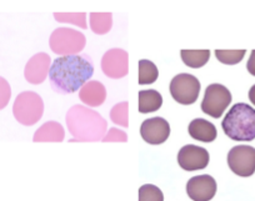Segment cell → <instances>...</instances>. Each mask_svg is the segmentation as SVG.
Returning <instances> with one entry per match:
<instances>
[{
    "label": "cell",
    "instance_id": "8fae6325",
    "mask_svg": "<svg viewBox=\"0 0 255 201\" xmlns=\"http://www.w3.org/2000/svg\"><path fill=\"white\" fill-rule=\"evenodd\" d=\"M180 56L183 63L189 68H202L209 61L210 51L209 50H181Z\"/></svg>",
    "mask_w": 255,
    "mask_h": 201
},
{
    "label": "cell",
    "instance_id": "7c38bea8",
    "mask_svg": "<svg viewBox=\"0 0 255 201\" xmlns=\"http://www.w3.org/2000/svg\"><path fill=\"white\" fill-rule=\"evenodd\" d=\"M158 77V68L153 61L146 60V59L139 60V84H153L154 82H156Z\"/></svg>",
    "mask_w": 255,
    "mask_h": 201
},
{
    "label": "cell",
    "instance_id": "8992f818",
    "mask_svg": "<svg viewBox=\"0 0 255 201\" xmlns=\"http://www.w3.org/2000/svg\"><path fill=\"white\" fill-rule=\"evenodd\" d=\"M178 163L185 171L205 169L209 164V153L207 149L197 145H185L179 150Z\"/></svg>",
    "mask_w": 255,
    "mask_h": 201
},
{
    "label": "cell",
    "instance_id": "ba28073f",
    "mask_svg": "<svg viewBox=\"0 0 255 201\" xmlns=\"http://www.w3.org/2000/svg\"><path fill=\"white\" fill-rule=\"evenodd\" d=\"M217 181L210 175H199L189 179L186 194L191 200L209 201L217 194Z\"/></svg>",
    "mask_w": 255,
    "mask_h": 201
},
{
    "label": "cell",
    "instance_id": "52a82bcc",
    "mask_svg": "<svg viewBox=\"0 0 255 201\" xmlns=\"http://www.w3.org/2000/svg\"><path fill=\"white\" fill-rule=\"evenodd\" d=\"M140 135L148 144L160 145L165 143L170 135V125L163 117H150L141 124Z\"/></svg>",
    "mask_w": 255,
    "mask_h": 201
},
{
    "label": "cell",
    "instance_id": "277c9868",
    "mask_svg": "<svg viewBox=\"0 0 255 201\" xmlns=\"http://www.w3.org/2000/svg\"><path fill=\"white\" fill-rule=\"evenodd\" d=\"M232 93L224 85L210 84L205 89L204 99L202 101L203 112L218 119L224 114L225 109L232 102Z\"/></svg>",
    "mask_w": 255,
    "mask_h": 201
},
{
    "label": "cell",
    "instance_id": "5bb4252c",
    "mask_svg": "<svg viewBox=\"0 0 255 201\" xmlns=\"http://www.w3.org/2000/svg\"><path fill=\"white\" fill-rule=\"evenodd\" d=\"M163 199H164L163 193H161L160 189L156 188L155 185L146 184V185H143L140 189H139V200L140 201H146V200L163 201Z\"/></svg>",
    "mask_w": 255,
    "mask_h": 201
},
{
    "label": "cell",
    "instance_id": "4fadbf2b",
    "mask_svg": "<svg viewBox=\"0 0 255 201\" xmlns=\"http://www.w3.org/2000/svg\"><path fill=\"white\" fill-rule=\"evenodd\" d=\"M245 55V50H215V56L218 60L222 64H227V65H235V64L240 63Z\"/></svg>",
    "mask_w": 255,
    "mask_h": 201
},
{
    "label": "cell",
    "instance_id": "6da1fadb",
    "mask_svg": "<svg viewBox=\"0 0 255 201\" xmlns=\"http://www.w3.org/2000/svg\"><path fill=\"white\" fill-rule=\"evenodd\" d=\"M93 74L94 66L88 55H64L51 64L49 79L55 92L72 94L78 92Z\"/></svg>",
    "mask_w": 255,
    "mask_h": 201
},
{
    "label": "cell",
    "instance_id": "9a60e30c",
    "mask_svg": "<svg viewBox=\"0 0 255 201\" xmlns=\"http://www.w3.org/2000/svg\"><path fill=\"white\" fill-rule=\"evenodd\" d=\"M247 69L250 74L255 77V49L250 54V58L247 63Z\"/></svg>",
    "mask_w": 255,
    "mask_h": 201
},
{
    "label": "cell",
    "instance_id": "5b68a950",
    "mask_svg": "<svg viewBox=\"0 0 255 201\" xmlns=\"http://www.w3.org/2000/svg\"><path fill=\"white\" fill-rule=\"evenodd\" d=\"M228 165L233 173L242 178L252 176L255 173V148L249 145L232 148L228 154Z\"/></svg>",
    "mask_w": 255,
    "mask_h": 201
},
{
    "label": "cell",
    "instance_id": "30bf717a",
    "mask_svg": "<svg viewBox=\"0 0 255 201\" xmlns=\"http://www.w3.org/2000/svg\"><path fill=\"white\" fill-rule=\"evenodd\" d=\"M163 105V97L156 90H141L139 92V112L148 114L159 110Z\"/></svg>",
    "mask_w": 255,
    "mask_h": 201
},
{
    "label": "cell",
    "instance_id": "7a4b0ae2",
    "mask_svg": "<svg viewBox=\"0 0 255 201\" xmlns=\"http://www.w3.org/2000/svg\"><path fill=\"white\" fill-rule=\"evenodd\" d=\"M225 135L235 141H253L255 139V109L245 102L232 106L222 121Z\"/></svg>",
    "mask_w": 255,
    "mask_h": 201
},
{
    "label": "cell",
    "instance_id": "2e32d148",
    "mask_svg": "<svg viewBox=\"0 0 255 201\" xmlns=\"http://www.w3.org/2000/svg\"><path fill=\"white\" fill-rule=\"evenodd\" d=\"M249 100L255 105V85H253L249 90Z\"/></svg>",
    "mask_w": 255,
    "mask_h": 201
},
{
    "label": "cell",
    "instance_id": "9c48e42d",
    "mask_svg": "<svg viewBox=\"0 0 255 201\" xmlns=\"http://www.w3.org/2000/svg\"><path fill=\"white\" fill-rule=\"evenodd\" d=\"M188 131L191 138L198 141H202V143H212L217 139L218 135L215 125L208 120L202 119V117L193 120L189 124Z\"/></svg>",
    "mask_w": 255,
    "mask_h": 201
},
{
    "label": "cell",
    "instance_id": "3957f363",
    "mask_svg": "<svg viewBox=\"0 0 255 201\" xmlns=\"http://www.w3.org/2000/svg\"><path fill=\"white\" fill-rule=\"evenodd\" d=\"M170 94L176 102L183 105L194 104L199 98L200 82L191 74H179L170 82Z\"/></svg>",
    "mask_w": 255,
    "mask_h": 201
}]
</instances>
